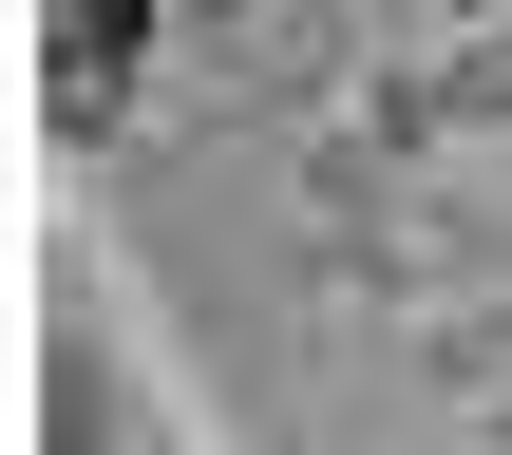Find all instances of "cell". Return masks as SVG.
<instances>
[{"instance_id":"1","label":"cell","mask_w":512,"mask_h":455,"mask_svg":"<svg viewBox=\"0 0 512 455\" xmlns=\"http://www.w3.org/2000/svg\"><path fill=\"white\" fill-rule=\"evenodd\" d=\"M456 76V114H512V38H475V57H437Z\"/></svg>"}]
</instances>
